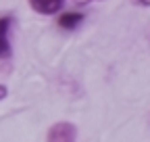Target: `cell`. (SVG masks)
Returning a JSON list of instances; mask_svg holds the SVG:
<instances>
[{
  "instance_id": "obj_1",
  "label": "cell",
  "mask_w": 150,
  "mask_h": 142,
  "mask_svg": "<svg viewBox=\"0 0 150 142\" xmlns=\"http://www.w3.org/2000/svg\"><path fill=\"white\" fill-rule=\"evenodd\" d=\"M46 142H77V126L71 121H56L46 132Z\"/></svg>"
},
{
  "instance_id": "obj_2",
  "label": "cell",
  "mask_w": 150,
  "mask_h": 142,
  "mask_svg": "<svg viewBox=\"0 0 150 142\" xmlns=\"http://www.w3.org/2000/svg\"><path fill=\"white\" fill-rule=\"evenodd\" d=\"M13 25H15L13 15H0V61H6L13 57V48H11Z\"/></svg>"
},
{
  "instance_id": "obj_3",
  "label": "cell",
  "mask_w": 150,
  "mask_h": 142,
  "mask_svg": "<svg viewBox=\"0 0 150 142\" xmlns=\"http://www.w3.org/2000/svg\"><path fill=\"white\" fill-rule=\"evenodd\" d=\"M86 19V15L79 13V11H65V13H59L56 17V25L65 31H75Z\"/></svg>"
},
{
  "instance_id": "obj_4",
  "label": "cell",
  "mask_w": 150,
  "mask_h": 142,
  "mask_svg": "<svg viewBox=\"0 0 150 142\" xmlns=\"http://www.w3.org/2000/svg\"><path fill=\"white\" fill-rule=\"evenodd\" d=\"M27 4L31 6V11H35L38 15H59L65 6V0H27Z\"/></svg>"
},
{
  "instance_id": "obj_5",
  "label": "cell",
  "mask_w": 150,
  "mask_h": 142,
  "mask_svg": "<svg viewBox=\"0 0 150 142\" xmlns=\"http://www.w3.org/2000/svg\"><path fill=\"white\" fill-rule=\"evenodd\" d=\"M6 96H8V86L0 82V102H2V100H4Z\"/></svg>"
},
{
  "instance_id": "obj_6",
  "label": "cell",
  "mask_w": 150,
  "mask_h": 142,
  "mask_svg": "<svg viewBox=\"0 0 150 142\" xmlns=\"http://www.w3.org/2000/svg\"><path fill=\"white\" fill-rule=\"evenodd\" d=\"M77 6H86V4H90V2H94V0H73Z\"/></svg>"
},
{
  "instance_id": "obj_7",
  "label": "cell",
  "mask_w": 150,
  "mask_h": 142,
  "mask_svg": "<svg viewBox=\"0 0 150 142\" xmlns=\"http://www.w3.org/2000/svg\"><path fill=\"white\" fill-rule=\"evenodd\" d=\"M136 4H140V6H150V0H134Z\"/></svg>"
}]
</instances>
